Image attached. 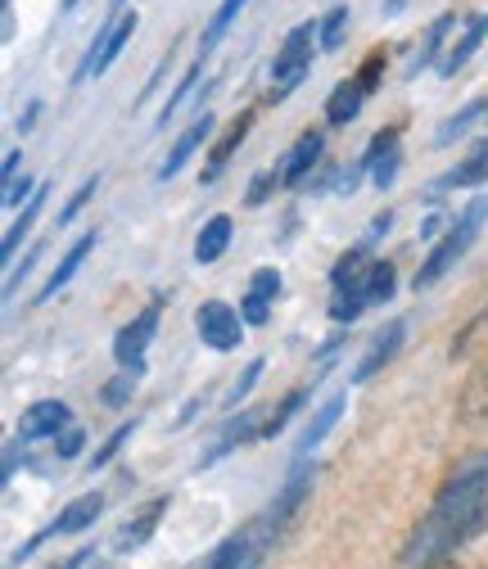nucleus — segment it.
<instances>
[{
    "label": "nucleus",
    "instance_id": "f257e3e1",
    "mask_svg": "<svg viewBox=\"0 0 488 569\" xmlns=\"http://www.w3.org/2000/svg\"><path fill=\"white\" fill-rule=\"evenodd\" d=\"M488 529V452L461 457L435 492V507L421 516L402 547L407 569H439L470 538Z\"/></svg>",
    "mask_w": 488,
    "mask_h": 569
},
{
    "label": "nucleus",
    "instance_id": "f03ea898",
    "mask_svg": "<svg viewBox=\"0 0 488 569\" xmlns=\"http://www.w3.org/2000/svg\"><path fill=\"white\" fill-rule=\"evenodd\" d=\"M484 218H488V199L479 194V199H470L461 212H457V222L448 227V236L430 249V258L416 267V290H430V284H439L466 253H470V244H475V236H479V227H484Z\"/></svg>",
    "mask_w": 488,
    "mask_h": 569
},
{
    "label": "nucleus",
    "instance_id": "7ed1b4c3",
    "mask_svg": "<svg viewBox=\"0 0 488 569\" xmlns=\"http://www.w3.org/2000/svg\"><path fill=\"white\" fill-rule=\"evenodd\" d=\"M312 37H321V23H299V28L286 37V46L276 50V63H271V96H276V100L290 96V91L303 82L308 63H312Z\"/></svg>",
    "mask_w": 488,
    "mask_h": 569
},
{
    "label": "nucleus",
    "instance_id": "20e7f679",
    "mask_svg": "<svg viewBox=\"0 0 488 569\" xmlns=\"http://www.w3.org/2000/svg\"><path fill=\"white\" fill-rule=\"evenodd\" d=\"M136 23H141V14L136 10H127V14H118L96 41H91V50L82 54V63H78V73H73V82H91V78H104L109 73V63L122 54V46L131 41V32H136Z\"/></svg>",
    "mask_w": 488,
    "mask_h": 569
},
{
    "label": "nucleus",
    "instance_id": "39448f33",
    "mask_svg": "<svg viewBox=\"0 0 488 569\" xmlns=\"http://www.w3.org/2000/svg\"><path fill=\"white\" fill-rule=\"evenodd\" d=\"M195 335L213 348V352H231V348H240V339H245V317L231 308V303H222V299H208V303H199V312H195Z\"/></svg>",
    "mask_w": 488,
    "mask_h": 569
},
{
    "label": "nucleus",
    "instance_id": "423d86ee",
    "mask_svg": "<svg viewBox=\"0 0 488 569\" xmlns=\"http://www.w3.org/2000/svg\"><path fill=\"white\" fill-rule=\"evenodd\" d=\"M159 308H163V299L150 303L141 317H131V321L118 330V339H113V358H118L127 371H136V376H146V348H150V339L159 335Z\"/></svg>",
    "mask_w": 488,
    "mask_h": 569
},
{
    "label": "nucleus",
    "instance_id": "0eeeda50",
    "mask_svg": "<svg viewBox=\"0 0 488 569\" xmlns=\"http://www.w3.org/2000/svg\"><path fill=\"white\" fill-rule=\"evenodd\" d=\"M163 511H168V497H150L146 507H136L118 529H113V538H109V547L118 551V556H127V551H141L150 538H155V529H159V520H163Z\"/></svg>",
    "mask_w": 488,
    "mask_h": 569
},
{
    "label": "nucleus",
    "instance_id": "6e6552de",
    "mask_svg": "<svg viewBox=\"0 0 488 569\" xmlns=\"http://www.w3.org/2000/svg\"><path fill=\"white\" fill-rule=\"evenodd\" d=\"M312 483H317V461L308 466L303 457H299V466L286 475V488L281 492H276V502H271V520L276 525H281V529H290V520L303 511V502H308V497H312Z\"/></svg>",
    "mask_w": 488,
    "mask_h": 569
},
{
    "label": "nucleus",
    "instance_id": "1a4fd4ad",
    "mask_svg": "<svg viewBox=\"0 0 488 569\" xmlns=\"http://www.w3.org/2000/svg\"><path fill=\"white\" fill-rule=\"evenodd\" d=\"M402 339H407V321H389L385 330H376V339L367 343V352H362L358 367H353V385H367L371 376H380V371H385V367L398 358Z\"/></svg>",
    "mask_w": 488,
    "mask_h": 569
},
{
    "label": "nucleus",
    "instance_id": "9d476101",
    "mask_svg": "<svg viewBox=\"0 0 488 569\" xmlns=\"http://www.w3.org/2000/svg\"><path fill=\"white\" fill-rule=\"evenodd\" d=\"M321 131H303L299 140H295V150L281 159V168H276V177H281V186H303L308 177H312V168H317V159H321Z\"/></svg>",
    "mask_w": 488,
    "mask_h": 569
},
{
    "label": "nucleus",
    "instance_id": "9b49d317",
    "mask_svg": "<svg viewBox=\"0 0 488 569\" xmlns=\"http://www.w3.org/2000/svg\"><path fill=\"white\" fill-rule=\"evenodd\" d=\"M68 430V407L63 402H32L19 420V439H59Z\"/></svg>",
    "mask_w": 488,
    "mask_h": 569
},
{
    "label": "nucleus",
    "instance_id": "f8f14e48",
    "mask_svg": "<svg viewBox=\"0 0 488 569\" xmlns=\"http://www.w3.org/2000/svg\"><path fill=\"white\" fill-rule=\"evenodd\" d=\"M208 131H213V113H199V118L177 136V146H172V150H168V159L159 163V177H163V181H172V177L190 163V154H195V150L203 146V140H208Z\"/></svg>",
    "mask_w": 488,
    "mask_h": 569
},
{
    "label": "nucleus",
    "instance_id": "ddd939ff",
    "mask_svg": "<svg viewBox=\"0 0 488 569\" xmlns=\"http://www.w3.org/2000/svg\"><path fill=\"white\" fill-rule=\"evenodd\" d=\"M457 416L466 425H484L488 420V358L466 376V385L457 393Z\"/></svg>",
    "mask_w": 488,
    "mask_h": 569
},
{
    "label": "nucleus",
    "instance_id": "4468645a",
    "mask_svg": "<svg viewBox=\"0 0 488 569\" xmlns=\"http://www.w3.org/2000/svg\"><path fill=\"white\" fill-rule=\"evenodd\" d=\"M249 127H253V109H245V113H240V118H236V122H231V127L222 131V140L213 146V154H208V168H203V177H199L203 186H213V181H218V172L227 168V159H231V154H236V150L245 146Z\"/></svg>",
    "mask_w": 488,
    "mask_h": 569
},
{
    "label": "nucleus",
    "instance_id": "2eb2a0df",
    "mask_svg": "<svg viewBox=\"0 0 488 569\" xmlns=\"http://www.w3.org/2000/svg\"><path fill=\"white\" fill-rule=\"evenodd\" d=\"M231 231H236V227H231L227 212H218V218H208V222H203V231L195 236V262H199V267H213V262L231 249Z\"/></svg>",
    "mask_w": 488,
    "mask_h": 569
},
{
    "label": "nucleus",
    "instance_id": "dca6fc26",
    "mask_svg": "<svg viewBox=\"0 0 488 569\" xmlns=\"http://www.w3.org/2000/svg\"><path fill=\"white\" fill-rule=\"evenodd\" d=\"M91 249H96V231L78 236V244L68 249V253H63V262H59V267L50 271V280H46V290L37 295V303H50V299H54V295L63 290V284H68V280H73V276L82 271V262H87V253H91Z\"/></svg>",
    "mask_w": 488,
    "mask_h": 569
},
{
    "label": "nucleus",
    "instance_id": "f3484780",
    "mask_svg": "<svg viewBox=\"0 0 488 569\" xmlns=\"http://www.w3.org/2000/svg\"><path fill=\"white\" fill-rule=\"evenodd\" d=\"M484 37H488V14H475L470 23H466V32H461V41H452V50L439 59V73L444 78H457L461 68H466V59L484 46Z\"/></svg>",
    "mask_w": 488,
    "mask_h": 569
},
{
    "label": "nucleus",
    "instance_id": "a211bd4d",
    "mask_svg": "<svg viewBox=\"0 0 488 569\" xmlns=\"http://www.w3.org/2000/svg\"><path fill=\"white\" fill-rule=\"evenodd\" d=\"M362 104H367L362 82L348 78V82H339V87L330 91V100H326V122H330V127H348V122L362 113Z\"/></svg>",
    "mask_w": 488,
    "mask_h": 569
},
{
    "label": "nucleus",
    "instance_id": "6ab92c4d",
    "mask_svg": "<svg viewBox=\"0 0 488 569\" xmlns=\"http://www.w3.org/2000/svg\"><path fill=\"white\" fill-rule=\"evenodd\" d=\"M100 511H104V497L100 492H82L78 502H68L63 511H59V520L50 525L54 533H82V529H91L96 520H100Z\"/></svg>",
    "mask_w": 488,
    "mask_h": 569
},
{
    "label": "nucleus",
    "instance_id": "aec40b11",
    "mask_svg": "<svg viewBox=\"0 0 488 569\" xmlns=\"http://www.w3.org/2000/svg\"><path fill=\"white\" fill-rule=\"evenodd\" d=\"M249 439H262V420L249 411V416H240V420H231V425H222V439L213 443V452L203 457V466H213L218 457H231L236 448H245Z\"/></svg>",
    "mask_w": 488,
    "mask_h": 569
},
{
    "label": "nucleus",
    "instance_id": "412c9836",
    "mask_svg": "<svg viewBox=\"0 0 488 569\" xmlns=\"http://www.w3.org/2000/svg\"><path fill=\"white\" fill-rule=\"evenodd\" d=\"M457 28V14H439L435 23H430V32H426V41H421V50L411 54V63H407V73L402 78H416L421 68H430L435 59H439V50H444V41H448V32Z\"/></svg>",
    "mask_w": 488,
    "mask_h": 569
},
{
    "label": "nucleus",
    "instance_id": "4be33fe9",
    "mask_svg": "<svg viewBox=\"0 0 488 569\" xmlns=\"http://www.w3.org/2000/svg\"><path fill=\"white\" fill-rule=\"evenodd\" d=\"M362 308H371V299H367V276L353 280V284H339L335 299H330V321L353 326V321L362 317Z\"/></svg>",
    "mask_w": 488,
    "mask_h": 569
},
{
    "label": "nucleus",
    "instance_id": "5701e85b",
    "mask_svg": "<svg viewBox=\"0 0 488 569\" xmlns=\"http://www.w3.org/2000/svg\"><path fill=\"white\" fill-rule=\"evenodd\" d=\"M46 199H50V190H46V186H41V190H37V194L28 199V208H23V218H19V222H14L10 231H6V240H0V262H14V253H19L23 236H28V231H32V222L41 218V208H46Z\"/></svg>",
    "mask_w": 488,
    "mask_h": 569
},
{
    "label": "nucleus",
    "instance_id": "b1692460",
    "mask_svg": "<svg viewBox=\"0 0 488 569\" xmlns=\"http://www.w3.org/2000/svg\"><path fill=\"white\" fill-rule=\"evenodd\" d=\"M479 181H488V140H479V146H470V154L444 177V186L452 190V186H479Z\"/></svg>",
    "mask_w": 488,
    "mask_h": 569
},
{
    "label": "nucleus",
    "instance_id": "393cba45",
    "mask_svg": "<svg viewBox=\"0 0 488 569\" xmlns=\"http://www.w3.org/2000/svg\"><path fill=\"white\" fill-rule=\"evenodd\" d=\"M339 416H343V398H330L312 420H308V430H303V439H299V457H308L330 430H335V425H339Z\"/></svg>",
    "mask_w": 488,
    "mask_h": 569
},
{
    "label": "nucleus",
    "instance_id": "a878e982",
    "mask_svg": "<svg viewBox=\"0 0 488 569\" xmlns=\"http://www.w3.org/2000/svg\"><path fill=\"white\" fill-rule=\"evenodd\" d=\"M245 6H249V0H222L218 14H213V23H208V28H203V37H199V59L218 50V41L227 37V28L240 19V10H245Z\"/></svg>",
    "mask_w": 488,
    "mask_h": 569
},
{
    "label": "nucleus",
    "instance_id": "bb28decb",
    "mask_svg": "<svg viewBox=\"0 0 488 569\" xmlns=\"http://www.w3.org/2000/svg\"><path fill=\"white\" fill-rule=\"evenodd\" d=\"M394 290H398V267L385 262V258L371 262V267H367V299H371V303H389Z\"/></svg>",
    "mask_w": 488,
    "mask_h": 569
},
{
    "label": "nucleus",
    "instance_id": "cd10ccee",
    "mask_svg": "<svg viewBox=\"0 0 488 569\" xmlns=\"http://www.w3.org/2000/svg\"><path fill=\"white\" fill-rule=\"evenodd\" d=\"M245 547H249V538H245V529H240V533H231L227 542H218V551L203 560V569H245Z\"/></svg>",
    "mask_w": 488,
    "mask_h": 569
},
{
    "label": "nucleus",
    "instance_id": "c85d7f7f",
    "mask_svg": "<svg viewBox=\"0 0 488 569\" xmlns=\"http://www.w3.org/2000/svg\"><path fill=\"white\" fill-rule=\"evenodd\" d=\"M367 267H371L367 249H348V253L330 267V284H335V290H339V284H353V280H362V276H367Z\"/></svg>",
    "mask_w": 488,
    "mask_h": 569
},
{
    "label": "nucleus",
    "instance_id": "c756f323",
    "mask_svg": "<svg viewBox=\"0 0 488 569\" xmlns=\"http://www.w3.org/2000/svg\"><path fill=\"white\" fill-rule=\"evenodd\" d=\"M343 37H348V6H335V10L321 19V37H317V46L330 54V50L343 46Z\"/></svg>",
    "mask_w": 488,
    "mask_h": 569
},
{
    "label": "nucleus",
    "instance_id": "7c9ffc66",
    "mask_svg": "<svg viewBox=\"0 0 488 569\" xmlns=\"http://www.w3.org/2000/svg\"><path fill=\"white\" fill-rule=\"evenodd\" d=\"M303 398H308V393H303V389H295V393H290V398H286L281 407H276V411H271V416L262 420V439H276V435H281L286 425H290V416H295V411L303 407Z\"/></svg>",
    "mask_w": 488,
    "mask_h": 569
},
{
    "label": "nucleus",
    "instance_id": "2f4dec72",
    "mask_svg": "<svg viewBox=\"0 0 488 569\" xmlns=\"http://www.w3.org/2000/svg\"><path fill=\"white\" fill-rule=\"evenodd\" d=\"M484 109H488V104H484V100H475V104H466L461 113H452V118H448V122L435 131V146H448V140H452V136H461V131H466L475 118H484Z\"/></svg>",
    "mask_w": 488,
    "mask_h": 569
},
{
    "label": "nucleus",
    "instance_id": "473e14b6",
    "mask_svg": "<svg viewBox=\"0 0 488 569\" xmlns=\"http://www.w3.org/2000/svg\"><path fill=\"white\" fill-rule=\"evenodd\" d=\"M131 435H136V420H131V425H118V430H113V435H109V439L96 448V457H91V470H104V466H109V461L122 452V443H127Z\"/></svg>",
    "mask_w": 488,
    "mask_h": 569
},
{
    "label": "nucleus",
    "instance_id": "72a5a7b5",
    "mask_svg": "<svg viewBox=\"0 0 488 569\" xmlns=\"http://www.w3.org/2000/svg\"><path fill=\"white\" fill-rule=\"evenodd\" d=\"M398 136H402L398 127H385V131H376V136H371V146H367V154H362V168H367V172H371L385 154H394V150H398Z\"/></svg>",
    "mask_w": 488,
    "mask_h": 569
},
{
    "label": "nucleus",
    "instance_id": "f704fd0d",
    "mask_svg": "<svg viewBox=\"0 0 488 569\" xmlns=\"http://www.w3.org/2000/svg\"><path fill=\"white\" fill-rule=\"evenodd\" d=\"M131 389H136V371L122 367V376H113V380L100 389V402H104V407H127V402H131Z\"/></svg>",
    "mask_w": 488,
    "mask_h": 569
},
{
    "label": "nucleus",
    "instance_id": "c9c22d12",
    "mask_svg": "<svg viewBox=\"0 0 488 569\" xmlns=\"http://www.w3.org/2000/svg\"><path fill=\"white\" fill-rule=\"evenodd\" d=\"M199 63H203V59H199ZM199 63H195V68H186V73H181V82H177V91L168 96V104H163V113H159V122H163V127H168V118H172V113L181 109V100H186V96L195 91V82H199V73H203Z\"/></svg>",
    "mask_w": 488,
    "mask_h": 569
},
{
    "label": "nucleus",
    "instance_id": "e433bc0d",
    "mask_svg": "<svg viewBox=\"0 0 488 569\" xmlns=\"http://www.w3.org/2000/svg\"><path fill=\"white\" fill-rule=\"evenodd\" d=\"M100 190V177H87L82 181V190H73V194H68V203H63V212H59V227H68V222H73L78 218V212L91 203V194Z\"/></svg>",
    "mask_w": 488,
    "mask_h": 569
},
{
    "label": "nucleus",
    "instance_id": "4c0bfd02",
    "mask_svg": "<svg viewBox=\"0 0 488 569\" xmlns=\"http://www.w3.org/2000/svg\"><path fill=\"white\" fill-rule=\"evenodd\" d=\"M380 78H385V50H371V54L362 59V68H358V82H362L367 96H376V91H380Z\"/></svg>",
    "mask_w": 488,
    "mask_h": 569
},
{
    "label": "nucleus",
    "instance_id": "58836bf2",
    "mask_svg": "<svg viewBox=\"0 0 488 569\" xmlns=\"http://www.w3.org/2000/svg\"><path fill=\"white\" fill-rule=\"evenodd\" d=\"M82 448H87V430H78V425H68V430L54 439V457H59V461L82 457Z\"/></svg>",
    "mask_w": 488,
    "mask_h": 569
},
{
    "label": "nucleus",
    "instance_id": "ea45409f",
    "mask_svg": "<svg viewBox=\"0 0 488 569\" xmlns=\"http://www.w3.org/2000/svg\"><path fill=\"white\" fill-rule=\"evenodd\" d=\"M249 290L262 295V299H276V295H281V271H276V267H258L249 276Z\"/></svg>",
    "mask_w": 488,
    "mask_h": 569
},
{
    "label": "nucleus",
    "instance_id": "a19ab883",
    "mask_svg": "<svg viewBox=\"0 0 488 569\" xmlns=\"http://www.w3.org/2000/svg\"><path fill=\"white\" fill-rule=\"evenodd\" d=\"M240 317H245V326H267V317H271V299H262V295H245V303H240Z\"/></svg>",
    "mask_w": 488,
    "mask_h": 569
},
{
    "label": "nucleus",
    "instance_id": "79ce46f5",
    "mask_svg": "<svg viewBox=\"0 0 488 569\" xmlns=\"http://www.w3.org/2000/svg\"><path fill=\"white\" fill-rule=\"evenodd\" d=\"M398 168H402V154L394 150V154H385L376 168H371V186L376 190H385V186H394V177H398Z\"/></svg>",
    "mask_w": 488,
    "mask_h": 569
},
{
    "label": "nucleus",
    "instance_id": "37998d69",
    "mask_svg": "<svg viewBox=\"0 0 488 569\" xmlns=\"http://www.w3.org/2000/svg\"><path fill=\"white\" fill-rule=\"evenodd\" d=\"M258 376H262V358H258V362H249V367H245V376L231 385V398H227V407H236L240 398H249V389H253V380H258Z\"/></svg>",
    "mask_w": 488,
    "mask_h": 569
},
{
    "label": "nucleus",
    "instance_id": "c03bdc74",
    "mask_svg": "<svg viewBox=\"0 0 488 569\" xmlns=\"http://www.w3.org/2000/svg\"><path fill=\"white\" fill-rule=\"evenodd\" d=\"M276 186H281V177H271V172H258V177H253V186H249V194H245V203H249V208H258V203H262V199H267V194H271Z\"/></svg>",
    "mask_w": 488,
    "mask_h": 569
},
{
    "label": "nucleus",
    "instance_id": "a18cd8bd",
    "mask_svg": "<svg viewBox=\"0 0 488 569\" xmlns=\"http://www.w3.org/2000/svg\"><path fill=\"white\" fill-rule=\"evenodd\" d=\"M37 258H41V249H32L28 258H23V267H14L10 276H6V299H14V290H19V284H23V276L37 267Z\"/></svg>",
    "mask_w": 488,
    "mask_h": 569
},
{
    "label": "nucleus",
    "instance_id": "49530a36",
    "mask_svg": "<svg viewBox=\"0 0 488 569\" xmlns=\"http://www.w3.org/2000/svg\"><path fill=\"white\" fill-rule=\"evenodd\" d=\"M28 194H37V186H32V177H14V181L6 186V203H10V208H19V203H23Z\"/></svg>",
    "mask_w": 488,
    "mask_h": 569
},
{
    "label": "nucleus",
    "instance_id": "de8ad7c7",
    "mask_svg": "<svg viewBox=\"0 0 488 569\" xmlns=\"http://www.w3.org/2000/svg\"><path fill=\"white\" fill-rule=\"evenodd\" d=\"M19 159H23V154H19V150H10V154H6V163H0V181H6V186L19 177Z\"/></svg>",
    "mask_w": 488,
    "mask_h": 569
},
{
    "label": "nucleus",
    "instance_id": "09e8293b",
    "mask_svg": "<svg viewBox=\"0 0 488 569\" xmlns=\"http://www.w3.org/2000/svg\"><path fill=\"white\" fill-rule=\"evenodd\" d=\"M37 118H41V100H32V104H28V113H23V118H19V131H23V136H28V131H32V127H37Z\"/></svg>",
    "mask_w": 488,
    "mask_h": 569
},
{
    "label": "nucleus",
    "instance_id": "8fccbe9b",
    "mask_svg": "<svg viewBox=\"0 0 488 569\" xmlns=\"http://www.w3.org/2000/svg\"><path fill=\"white\" fill-rule=\"evenodd\" d=\"M91 565V551H78V556H68V560H59L54 569H87Z\"/></svg>",
    "mask_w": 488,
    "mask_h": 569
},
{
    "label": "nucleus",
    "instance_id": "3c124183",
    "mask_svg": "<svg viewBox=\"0 0 488 569\" xmlns=\"http://www.w3.org/2000/svg\"><path fill=\"white\" fill-rule=\"evenodd\" d=\"M0 32H6V41H14V10H10V0H6V10H0Z\"/></svg>",
    "mask_w": 488,
    "mask_h": 569
},
{
    "label": "nucleus",
    "instance_id": "603ef678",
    "mask_svg": "<svg viewBox=\"0 0 488 569\" xmlns=\"http://www.w3.org/2000/svg\"><path fill=\"white\" fill-rule=\"evenodd\" d=\"M439 231H444V212H435V218H426V227H421V236H426V240H435Z\"/></svg>",
    "mask_w": 488,
    "mask_h": 569
},
{
    "label": "nucleus",
    "instance_id": "864d4df0",
    "mask_svg": "<svg viewBox=\"0 0 488 569\" xmlns=\"http://www.w3.org/2000/svg\"><path fill=\"white\" fill-rule=\"evenodd\" d=\"M14 470H19V448H10V452H6V470H0V479L10 483V479H14Z\"/></svg>",
    "mask_w": 488,
    "mask_h": 569
},
{
    "label": "nucleus",
    "instance_id": "5fc2aeb1",
    "mask_svg": "<svg viewBox=\"0 0 488 569\" xmlns=\"http://www.w3.org/2000/svg\"><path fill=\"white\" fill-rule=\"evenodd\" d=\"M407 10V0H385V19H398Z\"/></svg>",
    "mask_w": 488,
    "mask_h": 569
},
{
    "label": "nucleus",
    "instance_id": "6e6d98bb",
    "mask_svg": "<svg viewBox=\"0 0 488 569\" xmlns=\"http://www.w3.org/2000/svg\"><path fill=\"white\" fill-rule=\"evenodd\" d=\"M63 10H78V0H63Z\"/></svg>",
    "mask_w": 488,
    "mask_h": 569
}]
</instances>
